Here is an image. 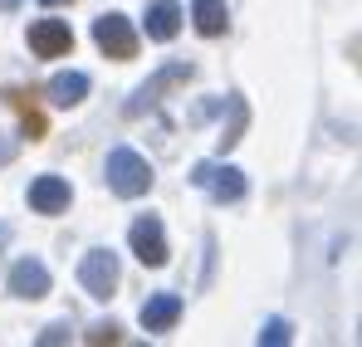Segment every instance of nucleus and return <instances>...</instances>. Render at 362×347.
<instances>
[{"mask_svg": "<svg viewBox=\"0 0 362 347\" xmlns=\"http://www.w3.org/2000/svg\"><path fill=\"white\" fill-rule=\"evenodd\" d=\"M69 201H74V191H69L64 176H35V181H30V211H40V216H64Z\"/></svg>", "mask_w": 362, "mask_h": 347, "instance_id": "obj_8", "label": "nucleus"}, {"mask_svg": "<svg viewBox=\"0 0 362 347\" xmlns=\"http://www.w3.org/2000/svg\"><path fill=\"white\" fill-rule=\"evenodd\" d=\"M118 254L113 249H88L83 254V264H78V284H83V293H93V298H113V289H118Z\"/></svg>", "mask_w": 362, "mask_h": 347, "instance_id": "obj_6", "label": "nucleus"}, {"mask_svg": "<svg viewBox=\"0 0 362 347\" xmlns=\"http://www.w3.org/2000/svg\"><path fill=\"white\" fill-rule=\"evenodd\" d=\"M191 73H196V69H191L186 59H172V64H162V69H157V73H152V78H147V83H142V88H137L132 98H127V103H122V113H127V117L152 113V108H157V103H162V98H167L172 88L191 83Z\"/></svg>", "mask_w": 362, "mask_h": 347, "instance_id": "obj_2", "label": "nucleus"}, {"mask_svg": "<svg viewBox=\"0 0 362 347\" xmlns=\"http://www.w3.org/2000/svg\"><path fill=\"white\" fill-rule=\"evenodd\" d=\"M289 338H294L289 318H269V323H264V333H259V347H284Z\"/></svg>", "mask_w": 362, "mask_h": 347, "instance_id": "obj_15", "label": "nucleus"}, {"mask_svg": "<svg viewBox=\"0 0 362 347\" xmlns=\"http://www.w3.org/2000/svg\"><path fill=\"white\" fill-rule=\"evenodd\" d=\"M177 30H181V5L177 0H152L147 5V40L167 45V40H177Z\"/></svg>", "mask_w": 362, "mask_h": 347, "instance_id": "obj_11", "label": "nucleus"}, {"mask_svg": "<svg viewBox=\"0 0 362 347\" xmlns=\"http://www.w3.org/2000/svg\"><path fill=\"white\" fill-rule=\"evenodd\" d=\"M15 157V142H0V162H10Z\"/></svg>", "mask_w": 362, "mask_h": 347, "instance_id": "obj_18", "label": "nucleus"}, {"mask_svg": "<svg viewBox=\"0 0 362 347\" xmlns=\"http://www.w3.org/2000/svg\"><path fill=\"white\" fill-rule=\"evenodd\" d=\"M93 45H98L108 59H132V54H137V30H132L127 15L108 10V15L93 20Z\"/></svg>", "mask_w": 362, "mask_h": 347, "instance_id": "obj_4", "label": "nucleus"}, {"mask_svg": "<svg viewBox=\"0 0 362 347\" xmlns=\"http://www.w3.org/2000/svg\"><path fill=\"white\" fill-rule=\"evenodd\" d=\"M45 10H59V5H74V0H40Z\"/></svg>", "mask_w": 362, "mask_h": 347, "instance_id": "obj_19", "label": "nucleus"}, {"mask_svg": "<svg viewBox=\"0 0 362 347\" xmlns=\"http://www.w3.org/2000/svg\"><path fill=\"white\" fill-rule=\"evenodd\" d=\"M5 284H10L15 298H45V293H49V269H45L40 259H15Z\"/></svg>", "mask_w": 362, "mask_h": 347, "instance_id": "obj_10", "label": "nucleus"}, {"mask_svg": "<svg viewBox=\"0 0 362 347\" xmlns=\"http://www.w3.org/2000/svg\"><path fill=\"white\" fill-rule=\"evenodd\" d=\"M118 338H122L118 323H93V328L83 333V343H118Z\"/></svg>", "mask_w": 362, "mask_h": 347, "instance_id": "obj_16", "label": "nucleus"}, {"mask_svg": "<svg viewBox=\"0 0 362 347\" xmlns=\"http://www.w3.org/2000/svg\"><path fill=\"white\" fill-rule=\"evenodd\" d=\"M54 343H69V323H49V328H45V333H40V347H54Z\"/></svg>", "mask_w": 362, "mask_h": 347, "instance_id": "obj_17", "label": "nucleus"}, {"mask_svg": "<svg viewBox=\"0 0 362 347\" xmlns=\"http://www.w3.org/2000/svg\"><path fill=\"white\" fill-rule=\"evenodd\" d=\"M30 49L40 59H64L74 49V30L64 20H35L30 25Z\"/></svg>", "mask_w": 362, "mask_h": 347, "instance_id": "obj_7", "label": "nucleus"}, {"mask_svg": "<svg viewBox=\"0 0 362 347\" xmlns=\"http://www.w3.org/2000/svg\"><path fill=\"white\" fill-rule=\"evenodd\" d=\"M191 186H201L216 206H230L245 196V172L240 167H226V162H196L191 167Z\"/></svg>", "mask_w": 362, "mask_h": 347, "instance_id": "obj_3", "label": "nucleus"}, {"mask_svg": "<svg viewBox=\"0 0 362 347\" xmlns=\"http://www.w3.org/2000/svg\"><path fill=\"white\" fill-rule=\"evenodd\" d=\"M5 103L20 113V122H25V137H30V142H40V137H45V113L30 103V93H20V88H5Z\"/></svg>", "mask_w": 362, "mask_h": 347, "instance_id": "obj_14", "label": "nucleus"}, {"mask_svg": "<svg viewBox=\"0 0 362 347\" xmlns=\"http://www.w3.org/2000/svg\"><path fill=\"white\" fill-rule=\"evenodd\" d=\"M0 10H20V0H0Z\"/></svg>", "mask_w": 362, "mask_h": 347, "instance_id": "obj_20", "label": "nucleus"}, {"mask_svg": "<svg viewBox=\"0 0 362 347\" xmlns=\"http://www.w3.org/2000/svg\"><path fill=\"white\" fill-rule=\"evenodd\" d=\"M127 245H132V254H137L147 269H162V264L172 259V249H167V230H162L157 216H137L132 230H127Z\"/></svg>", "mask_w": 362, "mask_h": 347, "instance_id": "obj_5", "label": "nucleus"}, {"mask_svg": "<svg viewBox=\"0 0 362 347\" xmlns=\"http://www.w3.org/2000/svg\"><path fill=\"white\" fill-rule=\"evenodd\" d=\"M103 176H108V186H113L118 196H127V201L147 196V191H152V181H157V176H152V162H147L142 152H132V147H113Z\"/></svg>", "mask_w": 362, "mask_h": 347, "instance_id": "obj_1", "label": "nucleus"}, {"mask_svg": "<svg viewBox=\"0 0 362 347\" xmlns=\"http://www.w3.org/2000/svg\"><path fill=\"white\" fill-rule=\"evenodd\" d=\"M191 20H196V30H201L206 40H216V35H226L230 10H226V0H196V5H191Z\"/></svg>", "mask_w": 362, "mask_h": 347, "instance_id": "obj_13", "label": "nucleus"}, {"mask_svg": "<svg viewBox=\"0 0 362 347\" xmlns=\"http://www.w3.org/2000/svg\"><path fill=\"white\" fill-rule=\"evenodd\" d=\"M88 98V73H54L49 78V103L54 108H74V103H83Z\"/></svg>", "mask_w": 362, "mask_h": 347, "instance_id": "obj_12", "label": "nucleus"}, {"mask_svg": "<svg viewBox=\"0 0 362 347\" xmlns=\"http://www.w3.org/2000/svg\"><path fill=\"white\" fill-rule=\"evenodd\" d=\"M181 318V293H152L142 308H137V323L147 333H172Z\"/></svg>", "mask_w": 362, "mask_h": 347, "instance_id": "obj_9", "label": "nucleus"}]
</instances>
